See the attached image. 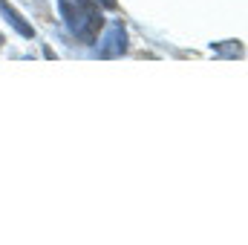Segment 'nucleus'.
I'll return each instance as SVG.
<instances>
[{
	"mask_svg": "<svg viewBox=\"0 0 248 245\" xmlns=\"http://www.w3.org/2000/svg\"><path fill=\"white\" fill-rule=\"evenodd\" d=\"M58 9H61L66 26L72 29V35L84 44H93L98 32L104 29V17L93 0H58Z\"/></svg>",
	"mask_w": 248,
	"mask_h": 245,
	"instance_id": "f257e3e1",
	"label": "nucleus"
},
{
	"mask_svg": "<svg viewBox=\"0 0 248 245\" xmlns=\"http://www.w3.org/2000/svg\"><path fill=\"white\" fill-rule=\"evenodd\" d=\"M124 49H127V35H124L122 23H113V26L107 29L104 46L98 49V55H101V58H113V55H122Z\"/></svg>",
	"mask_w": 248,
	"mask_h": 245,
	"instance_id": "f03ea898",
	"label": "nucleus"
},
{
	"mask_svg": "<svg viewBox=\"0 0 248 245\" xmlns=\"http://www.w3.org/2000/svg\"><path fill=\"white\" fill-rule=\"evenodd\" d=\"M0 9H3V12L9 15V23H12V26H15V29H17V32H20L23 38H32V35H35V32H32V26H29V23H23V17H20V15H17L15 9H12V3L0 0Z\"/></svg>",
	"mask_w": 248,
	"mask_h": 245,
	"instance_id": "7ed1b4c3",
	"label": "nucleus"
},
{
	"mask_svg": "<svg viewBox=\"0 0 248 245\" xmlns=\"http://www.w3.org/2000/svg\"><path fill=\"white\" fill-rule=\"evenodd\" d=\"M93 3H98V0H93ZM101 6H107V9H116L119 3H116V0H101Z\"/></svg>",
	"mask_w": 248,
	"mask_h": 245,
	"instance_id": "20e7f679",
	"label": "nucleus"
}]
</instances>
